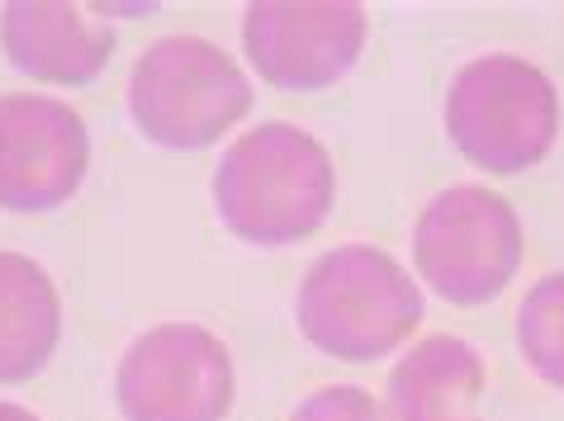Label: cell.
Returning a JSON list of instances; mask_svg holds the SVG:
<instances>
[{"mask_svg":"<svg viewBox=\"0 0 564 421\" xmlns=\"http://www.w3.org/2000/svg\"><path fill=\"white\" fill-rule=\"evenodd\" d=\"M214 204L242 242L290 246L333 209V162L294 123H261L214 170Z\"/></svg>","mask_w":564,"mask_h":421,"instance_id":"6da1fadb","label":"cell"},{"mask_svg":"<svg viewBox=\"0 0 564 421\" xmlns=\"http://www.w3.org/2000/svg\"><path fill=\"white\" fill-rule=\"evenodd\" d=\"M300 332L337 361H375L413 336L422 293L409 270L375 246H337L300 285Z\"/></svg>","mask_w":564,"mask_h":421,"instance_id":"7a4b0ae2","label":"cell"},{"mask_svg":"<svg viewBox=\"0 0 564 421\" xmlns=\"http://www.w3.org/2000/svg\"><path fill=\"white\" fill-rule=\"evenodd\" d=\"M446 129L451 143L479 170L512 176L551 152L560 129V96L551 76L522 57H475L451 81Z\"/></svg>","mask_w":564,"mask_h":421,"instance_id":"3957f363","label":"cell"},{"mask_svg":"<svg viewBox=\"0 0 564 421\" xmlns=\"http://www.w3.org/2000/svg\"><path fill=\"white\" fill-rule=\"evenodd\" d=\"M133 123L162 147H209L247 109L252 86L224 48L205 38H162L129 76Z\"/></svg>","mask_w":564,"mask_h":421,"instance_id":"277c9868","label":"cell"},{"mask_svg":"<svg viewBox=\"0 0 564 421\" xmlns=\"http://www.w3.org/2000/svg\"><path fill=\"white\" fill-rule=\"evenodd\" d=\"M417 270L446 303H489L522 265V223L503 195L456 185L436 195L417 218Z\"/></svg>","mask_w":564,"mask_h":421,"instance_id":"5b68a950","label":"cell"},{"mask_svg":"<svg viewBox=\"0 0 564 421\" xmlns=\"http://www.w3.org/2000/svg\"><path fill=\"white\" fill-rule=\"evenodd\" d=\"M115 398L129 421H224L232 408V355L195 322L152 326L123 351Z\"/></svg>","mask_w":564,"mask_h":421,"instance_id":"8992f818","label":"cell"},{"mask_svg":"<svg viewBox=\"0 0 564 421\" xmlns=\"http://www.w3.org/2000/svg\"><path fill=\"white\" fill-rule=\"evenodd\" d=\"M242 43L252 67L271 86L285 90H318L351 71L366 43V10L347 0H265L247 5Z\"/></svg>","mask_w":564,"mask_h":421,"instance_id":"52a82bcc","label":"cell"},{"mask_svg":"<svg viewBox=\"0 0 564 421\" xmlns=\"http://www.w3.org/2000/svg\"><path fill=\"white\" fill-rule=\"evenodd\" d=\"M86 162L90 137L72 104L43 96L0 100V209L48 213L67 204Z\"/></svg>","mask_w":564,"mask_h":421,"instance_id":"ba28073f","label":"cell"},{"mask_svg":"<svg viewBox=\"0 0 564 421\" xmlns=\"http://www.w3.org/2000/svg\"><path fill=\"white\" fill-rule=\"evenodd\" d=\"M0 43L24 76L57 86H82L115 53V29L86 5L62 0H14L0 10Z\"/></svg>","mask_w":564,"mask_h":421,"instance_id":"9c48e42d","label":"cell"},{"mask_svg":"<svg viewBox=\"0 0 564 421\" xmlns=\"http://www.w3.org/2000/svg\"><path fill=\"white\" fill-rule=\"evenodd\" d=\"M484 361L460 336H427L389 374V421H484Z\"/></svg>","mask_w":564,"mask_h":421,"instance_id":"30bf717a","label":"cell"},{"mask_svg":"<svg viewBox=\"0 0 564 421\" xmlns=\"http://www.w3.org/2000/svg\"><path fill=\"white\" fill-rule=\"evenodd\" d=\"M57 289L43 265L0 252V384H24L57 351Z\"/></svg>","mask_w":564,"mask_h":421,"instance_id":"8fae6325","label":"cell"},{"mask_svg":"<svg viewBox=\"0 0 564 421\" xmlns=\"http://www.w3.org/2000/svg\"><path fill=\"white\" fill-rule=\"evenodd\" d=\"M517 346H522L527 365L536 369L545 384L564 388V275H545L522 299Z\"/></svg>","mask_w":564,"mask_h":421,"instance_id":"7c38bea8","label":"cell"},{"mask_svg":"<svg viewBox=\"0 0 564 421\" xmlns=\"http://www.w3.org/2000/svg\"><path fill=\"white\" fill-rule=\"evenodd\" d=\"M290 421H389V417L366 388L337 384V388H323V394L300 402V412H294Z\"/></svg>","mask_w":564,"mask_h":421,"instance_id":"4fadbf2b","label":"cell"},{"mask_svg":"<svg viewBox=\"0 0 564 421\" xmlns=\"http://www.w3.org/2000/svg\"><path fill=\"white\" fill-rule=\"evenodd\" d=\"M0 421H39V417L24 412V408H14V402H0Z\"/></svg>","mask_w":564,"mask_h":421,"instance_id":"5bb4252c","label":"cell"}]
</instances>
